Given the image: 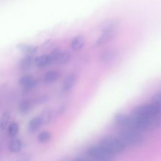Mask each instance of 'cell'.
<instances>
[{
  "label": "cell",
  "instance_id": "6da1fadb",
  "mask_svg": "<svg viewBox=\"0 0 161 161\" xmlns=\"http://www.w3.org/2000/svg\"><path fill=\"white\" fill-rule=\"evenodd\" d=\"M119 138L125 147H137L142 145L145 142L143 135L140 131L133 129H121Z\"/></svg>",
  "mask_w": 161,
  "mask_h": 161
},
{
  "label": "cell",
  "instance_id": "7a4b0ae2",
  "mask_svg": "<svg viewBox=\"0 0 161 161\" xmlns=\"http://www.w3.org/2000/svg\"><path fill=\"white\" fill-rule=\"evenodd\" d=\"M99 145L114 155L123 152L126 147L119 138L113 136H108L103 138L99 141Z\"/></svg>",
  "mask_w": 161,
  "mask_h": 161
},
{
  "label": "cell",
  "instance_id": "3957f363",
  "mask_svg": "<svg viewBox=\"0 0 161 161\" xmlns=\"http://www.w3.org/2000/svg\"><path fill=\"white\" fill-rule=\"evenodd\" d=\"M160 113V107L152 103L144 104L135 108L131 114L135 116L144 118H154L159 116Z\"/></svg>",
  "mask_w": 161,
  "mask_h": 161
},
{
  "label": "cell",
  "instance_id": "277c9868",
  "mask_svg": "<svg viewBox=\"0 0 161 161\" xmlns=\"http://www.w3.org/2000/svg\"><path fill=\"white\" fill-rule=\"evenodd\" d=\"M87 153L89 156L97 161H111L114 157L99 144L90 147Z\"/></svg>",
  "mask_w": 161,
  "mask_h": 161
},
{
  "label": "cell",
  "instance_id": "5b68a950",
  "mask_svg": "<svg viewBox=\"0 0 161 161\" xmlns=\"http://www.w3.org/2000/svg\"><path fill=\"white\" fill-rule=\"evenodd\" d=\"M114 122L116 125L121 129H130V116L119 113L114 116Z\"/></svg>",
  "mask_w": 161,
  "mask_h": 161
},
{
  "label": "cell",
  "instance_id": "8992f818",
  "mask_svg": "<svg viewBox=\"0 0 161 161\" xmlns=\"http://www.w3.org/2000/svg\"><path fill=\"white\" fill-rule=\"evenodd\" d=\"M118 29L108 30L106 31L102 32V34L97 38V39L95 42V46L99 47L102 46L111 40L116 35Z\"/></svg>",
  "mask_w": 161,
  "mask_h": 161
},
{
  "label": "cell",
  "instance_id": "52a82bcc",
  "mask_svg": "<svg viewBox=\"0 0 161 161\" xmlns=\"http://www.w3.org/2000/svg\"><path fill=\"white\" fill-rule=\"evenodd\" d=\"M118 53L113 48H108L101 52L99 55L100 60L103 63H110L116 57Z\"/></svg>",
  "mask_w": 161,
  "mask_h": 161
},
{
  "label": "cell",
  "instance_id": "ba28073f",
  "mask_svg": "<svg viewBox=\"0 0 161 161\" xmlns=\"http://www.w3.org/2000/svg\"><path fill=\"white\" fill-rule=\"evenodd\" d=\"M77 77L75 74H70L67 75L64 80L62 89L65 92H69L74 87L76 82Z\"/></svg>",
  "mask_w": 161,
  "mask_h": 161
},
{
  "label": "cell",
  "instance_id": "9c48e42d",
  "mask_svg": "<svg viewBox=\"0 0 161 161\" xmlns=\"http://www.w3.org/2000/svg\"><path fill=\"white\" fill-rule=\"evenodd\" d=\"M118 24H119V23L117 21V19H107V20L103 21L100 25L99 28L101 32L108 31V30H114V29H118Z\"/></svg>",
  "mask_w": 161,
  "mask_h": 161
},
{
  "label": "cell",
  "instance_id": "30bf717a",
  "mask_svg": "<svg viewBox=\"0 0 161 161\" xmlns=\"http://www.w3.org/2000/svg\"><path fill=\"white\" fill-rule=\"evenodd\" d=\"M43 125V121L40 116H37L33 118L28 124V131L30 133H33L38 130L41 126Z\"/></svg>",
  "mask_w": 161,
  "mask_h": 161
},
{
  "label": "cell",
  "instance_id": "8fae6325",
  "mask_svg": "<svg viewBox=\"0 0 161 161\" xmlns=\"http://www.w3.org/2000/svg\"><path fill=\"white\" fill-rule=\"evenodd\" d=\"M35 63L38 67L43 68L52 64V61L50 55L43 54L37 57L35 60Z\"/></svg>",
  "mask_w": 161,
  "mask_h": 161
},
{
  "label": "cell",
  "instance_id": "7c38bea8",
  "mask_svg": "<svg viewBox=\"0 0 161 161\" xmlns=\"http://www.w3.org/2000/svg\"><path fill=\"white\" fill-rule=\"evenodd\" d=\"M85 44V39L81 35H78L74 37L71 43L70 46L73 50L75 51H79L80 50Z\"/></svg>",
  "mask_w": 161,
  "mask_h": 161
},
{
  "label": "cell",
  "instance_id": "4fadbf2b",
  "mask_svg": "<svg viewBox=\"0 0 161 161\" xmlns=\"http://www.w3.org/2000/svg\"><path fill=\"white\" fill-rule=\"evenodd\" d=\"M60 77V73L54 70H49L43 75V80L46 83H52L57 80Z\"/></svg>",
  "mask_w": 161,
  "mask_h": 161
},
{
  "label": "cell",
  "instance_id": "5bb4252c",
  "mask_svg": "<svg viewBox=\"0 0 161 161\" xmlns=\"http://www.w3.org/2000/svg\"><path fill=\"white\" fill-rule=\"evenodd\" d=\"M22 142L18 138L11 140L9 144V150L12 153H18L22 149Z\"/></svg>",
  "mask_w": 161,
  "mask_h": 161
},
{
  "label": "cell",
  "instance_id": "9a60e30c",
  "mask_svg": "<svg viewBox=\"0 0 161 161\" xmlns=\"http://www.w3.org/2000/svg\"><path fill=\"white\" fill-rule=\"evenodd\" d=\"M31 108V104L30 102L28 100H24L23 101L19 106V111L23 114H26L28 113Z\"/></svg>",
  "mask_w": 161,
  "mask_h": 161
},
{
  "label": "cell",
  "instance_id": "2e32d148",
  "mask_svg": "<svg viewBox=\"0 0 161 161\" xmlns=\"http://www.w3.org/2000/svg\"><path fill=\"white\" fill-rule=\"evenodd\" d=\"M10 117H11V114L9 111L4 112L0 120V129L1 130H3L6 128L9 123V121L10 119Z\"/></svg>",
  "mask_w": 161,
  "mask_h": 161
},
{
  "label": "cell",
  "instance_id": "e0dca14e",
  "mask_svg": "<svg viewBox=\"0 0 161 161\" xmlns=\"http://www.w3.org/2000/svg\"><path fill=\"white\" fill-rule=\"evenodd\" d=\"M18 130H19L18 125L15 122L11 123L8 128V135L11 137L15 136L17 135Z\"/></svg>",
  "mask_w": 161,
  "mask_h": 161
},
{
  "label": "cell",
  "instance_id": "ac0fdd59",
  "mask_svg": "<svg viewBox=\"0 0 161 161\" xmlns=\"http://www.w3.org/2000/svg\"><path fill=\"white\" fill-rule=\"evenodd\" d=\"M51 139V134L50 132L43 131L40 133L38 135V140L41 143H47Z\"/></svg>",
  "mask_w": 161,
  "mask_h": 161
},
{
  "label": "cell",
  "instance_id": "d6986e66",
  "mask_svg": "<svg viewBox=\"0 0 161 161\" xmlns=\"http://www.w3.org/2000/svg\"><path fill=\"white\" fill-rule=\"evenodd\" d=\"M70 60V55L68 53L62 51L57 64L58 65H64L67 63Z\"/></svg>",
  "mask_w": 161,
  "mask_h": 161
},
{
  "label": "cell",
  "instance_id": "ffe728a7",
  "mask_svg": "<svg viewBox=\"0 0 161 161\" xmlns=\"http://www.w3.org/2000/svg\"><path fill=\"white\" fill-rule=\"evenodd\" d=\"M152 104L160 107L161 105V94L160 92L156 93L152 97Z\"/></svg>",
  "mask_w": 161,
  "mask_h": 161
},
{
  "label": "cell",
  "instance_id": "44dd1931",
  "mask_svg": "<svg viewBox=\"0 0 161 161\" xmlns=\"http://www.w3.org/2000/svg\"><path fill=\"white\" fill-rule=\"evenodd\" d=\"M31 158V156L30 153H25L21 155L19 157H18L15 161H30Z\"/></svg>",
  "mask_w": 161,
  "mask_h": 161
},
{
  "label": "cell",
  "instance_id": "7402d4cb",
  "mask_svg": "<svg viewBox=\"0 0 161 161\" xmlns=\"http://www.w3.org/2000/svg\"><path fill=\"white\" fill-rule=\"evenodd\" d=\"M79 161H81V160H79Z\"/></svg>",
  "mask_w": 161,
  "mask_h": 161
}]
</instances>
